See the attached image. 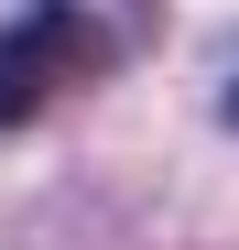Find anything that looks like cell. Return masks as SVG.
Listing matches in <instances>:
<instances>
[{
	"instance_id": "cell-2",
	"label": "cell",
	"mask_w": 239,
	"mask_h": 250,
	"mask_svg": "<svg viewBox=\"0 0 239 250\" xmlns=\"http://www.w3.org/2000/svg\"><path fill=\"white\" fill-rule=\"evenodd\" d=\"M228 120H239V87H228Z\"/></svg>"
},
{
	"instance_id": "cell-1",
	"label": "cell",
	"mask_w": 239,
	"mask_h": 250,
	"mask_svg": "<svg viewBox=\"0 0 239 250\" xmlns=\"http://www.w3.org/2000/svg\"><path fill=\"white\" fill-rule=\"evenodd\" d=\"M98 55H109V33H98L87 11H65V0L22 11V22H11V120H22L33 98H44L55 76H87Z\"/></svg>"
}]
</instances>
